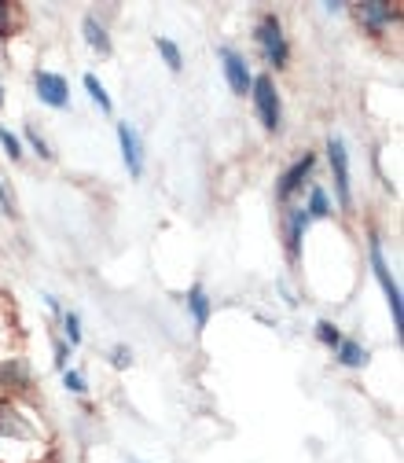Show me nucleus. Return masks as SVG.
Segmentation results:
<instances>
[{
    "mask_svg": "<svg viewBox=\"0 0 404 463\" xmlns=\"http://www.w3.org/2000/svg\"><path fill=\"white\" fill-rule=\"evenodd\" d=\"M81 33H85V41H89V48L92 52H99V55H110V33L89 15L85 23H81Z\"/></svg>",
    "mask_w": 404,
    "mask_h": 463,
    "instance_id": "4468645a",
    "label": "nucleus"
},
{
    "mask_svg": "<svg viewBox=\"0 0 404 463\" xmlns=\"http://www.w3.org/2000/svg\"><path fill=\"white\" fill-rule=\"evenodd\" d=\"M313 165H316V155H309V151H305V155H302V158H298V162H295V165L279 177L276 195H279V199H291V195H295V192L313 177Z\"/></svg>",
    "mask_w": 404,
    "mask_h": 463,
    "instance_id": "0eeeda50",
    "label": "nucleus"
},
{
    "mask_svg": "<svg viewBox=\"0 0 404 463\" xmlns=\"http://www.w3.org/2000/svg\"><path fill=\"white\" fill-rule=\"evenodd\" d=\"M0 213H5V217H15V203H12L8 188H5V181H0Z\"/></svg>",
    "mask_w": 404,
    "mask_h": 463,
    "instance_id": "b1692460",
    "label": "nucleus"
},
{
    "mask_svg": "<svg viewBox=\"0 0 404 463\" xmlns=\"http://www.w3.org/2000/svg\"><path fill=\"white\" fill-rule=\"evenodd\" d=\"M63 386H67V390H74V393H85V390H89V383H85L78 372H70V368L63 372Z\"/></svg>",
    "mask_w": 404,
    "mask_h": 463,
    "instance_id": "5701e85b",
    "label": "nucleus"
},
{
    "mask_svg": "<svg viewBox=\"0 0 404 463\" xmlns=\"http://www.w3.org/2000/svg\"><path fill=\"white\" fill-rule=\"evenodd\" d=\"M334 357H338V364H345V368H364V364H368L364 345L353 342V338H342V342H338V350H334Z\"/></svg>",
    "mask_w": 404,
    "mask_h": 463,
    "instance_id": "f8f14e48",
    "label": "nucleus"
},
{
    "mask_svg": "<svg viewBox=\"0 0 404 463\" xmlns=\"http://www.w3.org/2000/svg\"><path fill=\"white\" fill-rule=\"evenodd\" d=\"M371 269H375V276H379V283H382V295H386V302H390V309H393V327H397V335H400V331H404V302H400L397 279H393L390 269H386V258H382L379 240H371Z\"/></svg>",
    "mask_w": 404,
    "mask_h": 463,
    "instance_id": "7ed1b4c3",
    "label": "nucleus"
},
{
    "mask_svg": "<svg viewBox=\"0 0 404 463\" xmlns=\"http://www.w3.org/2000/svg\"><path fill=\"white\" fill-rule=\"evenodd\" d=\"M250 96H254V110H258L261 126H265L268 133H276V129H279V122H283V110H279V92H276V81H272L268 74L254 78V81H250Z\"/></svg>",
    "mask_w": 404,
    "mask_h": 463,
    "instance_id": "f257e3e1",
    "label": "nucleus"
},
{
    "mask_svg": "<svg viewBox=\"0 0 404 463\" xmlns=\"http://www.w3.org/2000/svg\"><path fill=\"white\" fill-rule=\"evenodd\" d=\"M63 327H67V345H81V320H78V313H67Z\"/></svg>",
    "mask_w": 404,
    "mask_h": 463,
    "instance_id": "412c9836",
    "label": "nucleus"
},
{
    "mask_svg": "<svg viewBox=\"0 0 404 463\" xmlns=\"http://www.w3.org/2000/svg\"><path fill=\"white\" fill-rule=\"evenodd\" d=\"M55 368L67 372V342H55Z\"/></svg>",
    "mask_w": 404,
    "mask_h": 463,
    "instance_id": "bb28decb",
    "label": "nucleus"
},
{
    "mask_svg": "<svg viewBox=\"0 0 404 463\" xmlns=\"http://www.w3.org/2000/svg\"><path fill=\"white\" fill-rule=\"evenodd\" d=\"M305 213H309V221H313V217H327V213H331V199H327V192H324V188H313V192H309V206H305Z\"/></svg>",
    "mask_w": 404,
    "mask_h": 463,
    "instance_id": "f3484780",
    "label": "nucleus"
},
{
    "mask_svg": "<svg viewBox=\"0 0 404 463\" xmlns=\"http://www.w3.org/2000/svg\"><path fill=\"white\" fill-rule=\"evenodd\" d=\"M0 147H5V155H8L12 162H19V158H23V140H19L8 126H0Z\"/></svg>",
    "mask_w": 404,
    "mask_h": 463,
    "instance_id": "a211bd4d",
    "label": "nucleus"
},
{
    "mask_svg": "<svg viewBox=\"0 0 404 463\" xmlns=\"http://www.w3.org/2000/svg\"><path fill=\"white\" fill-rule=\"evenodd\" d=\"M316 338L327 345V350H338V342H342V331L331 324V320H320L316 324Z\"/></svg>",
    "mask_w": 404,
    "mask_h": 463,
    "instance_id": "6ab92c4d",
    "label": "nucleus"
},
{
    "mask_svg": "<svg viewBox=\"0 0 404 463\" xmlns=\"http://www.w3.org/2000/svg\"><path fill=\"white\" fill-rule=\"evenodd\" d=\"M81 81H85V92H89V99H92V103H96L103 114H110V110H114V103H110V92L99 85V78H96V74H85Z\"/></svg>",
    "mask_w": 404,
    "mask_h": 463,
    "instance_id": "2eb2a0df",
    "label": "nucleus"
},
{
    "mask_svg": "<svg viewBox=\"0 0 404 463\" xmlns=\"http://www.w3.org/2000/svg\"><path fill=\"white\" fill-rule=\"evenodd\" d=\"M33 89H37L41 103H48V107H55V110H63V107L70 103V85H67V78H60L55 71H37Z\"/></svg>",
    "mask_w": 404,
    "mask_h": 463,
    "instance_id": "423d86ee",
    "label": "nucleus"
},
{
    "mask_svg": "<svg viewBox=\"0 0 404 463\" xmlns=\"http://www.w3.org/2000/svg\"><path fill=\"white\" fill-rule=\"evenodd\" d=\"M12 33V19H8V5L0 0V37H8Z\"/></svg>",
    "mask_w": 404,
    "mask_h": 463,
    "instance_id": "a878e982",
    "label": "nucleus"
},
{
    "mask_svg": "<svg viewBox=\"0 0 404 463\" xmlns=\"http://www.w3.org/2000/svg\"><path fill=\"white\" fill-rule=\"evenodd\" d=\"M0 438H33V427L23 420L15 404L0 401Z\"/></svg>",
    "mask_w": 404,
    "mask_h": 463,
    "instance_id": "1a4fd4ad",
    "label": "nucleus"
},
{
    "mask_svg": "<svg viewBox=\"0 0 404 463\" xmlns=\"http://www.w3.org/2000/svg\"><path fill=\"white\" fill-rule=\"evenodd\" d=\"M158 55L165 60V67H169L173 74H181V67H184V60H181V48L173 44L169 37H158Z\"/></svg>",
    "mask_w": 404,
    "mask_h": 463,
    "instance_id": "dca6fc26",
    "label": "nucleus"
},
{
    "mask_svg": "<svg viewBox=\"0 0 404 463\" xmlns=\"http://www.w3.org/2000/svg\"><path fill=\"white\" fill-rule=\"evenodd\" d=\"M118 147H122V162L129 165V173L140 177L144 173V144H140V137L129 122H118Z\"/></svg>",
    "mask_w": 404,
    "mask_h": 463,
    "instance_id": "6e6552de",
    "label": "nucleus"
},
{
    "mask_svg": "<svg viewBox=\"0 0 404 463\" xmlns=\"http://www.w3.org/2000/svg\"><path fill=\"white\" fill-rule=\"evenodd\" d=\"M217 55H221V67H224V78H228V85H232V92L236 96H247L250 92V67H247V55H240L236 48H217Z\"/></svg>",
    "mask_w": 404,
    "mask_h": 463,
    "instance_id": "39448f33",
    "label": "nucleus"
},
{
    "mask_svg": "<svg viewBox=\"0 0 404 463\" xmlns=\"http://www.w3.org/2000/svg\"><path fill=\"white\" fill-rule=\"evenodd\" d=\"M188 309H192V317H195V324H199V327H206V324H210L213 306H210V295H206V287H202V283H195L192 291H188Z\"/></svg>",
    "mask_w": 404,
    "mask_h": 463,
    "instance_id": "9b49d317",
    "label": "nucleus"
},
{
    "mask_svg": "<svg viewBox=\"0 0 404 463\" xmlns=\"http://www.w3.org/2000/svg\"><path fill=\"white\" fill-rule=\"evenodd\" d=\"M110 361L118 364V368H126L133 357H129V350H126V345H114V350H110Z\"/></svg>",
    "mask_w": 404,
    "mask_h": 463,
    "instance_id": "393cba45",
    "label": "nucleus"
},
{
    "mask_svg": "<svg viewBox=\"0 0 404 463\" xmlns=\"http://www.w3.org/2000/svg\"><path fill=\"white\" fill-rule=\"evenodd\" d=\"M0 379H5V383H12V386H26L30 383V375H26V364H5V368H0Z\"/></svg>",
    "mask_w": 404,
    "mask_h": 463,
    "instance_id": "aec40b11",
    "label": "nucleus"
},
{
    "mask_svg": "<svg viewBox=\"0 0 404 463\" xmlns=\"http://www.w3.org/2000/svg\"><path fill=\"white\" fill-rule=\"evenodd\" d=\"M0 107H5V89H0Z\"/></svg>",
    "mask_w": 404,
    "mask_h": 463,
    "instance_id": "cd10ccee",
    "label": "nucleus"
},
{
    "mask_svg": "<svg viewBox=\"0 0 404 463\" xmlns=\"http://www.w3.org/2000/svg\"><path fill=\"white\" fill-rule=\"evenodd\" d=\"M327 162H331V177H334L338 206H342V210H350V206H353V195H350V155H345L342 137H327Z\"/></svg>",
    "mask_w": 404,
    "mask_h": 463,
    "instance_id": "f03ea898",
    "label": "nucleus"
},
{
    "mask_svg": "<svg viewBox=\"0 0 404 463\" xmlns=\"http://www.w3.org/2000/svg\"><path fill=\"white\" fill-rule=\"evenodd\" d=\"M357 15H361V23H368V26H390V23L397 19V12H393L390 5H375V0H368V5H357Z\"/></svg>",
    "mask_w": 404,
    "mask_h": 463,
    "instance_id": "ddd939ff",
    "label": "nucleus"
},
{
    "mask_svg": "<svg viewBox=\"0 0 404 463\" xmlns=\"http://www.w3.org/2000/svg\"><path fill=\"white\" fill-rule=\"evenodd\" d=\"M26 140L33 144V151H37L41 158H52V151H48V144H44V137H41V133H37L33 126H26Z\"/></svg>",
    "mask_w": 404,
    "mask_h": 463,
    "instance_id": "4be33fe9",
    "label": "nucleus"
},
{
    "mask_svg": "<svg viewBox=\"0 0 404 463\" xmlns=\"http://www.w3.org/2000/svg\"><path fill=\"white\" fill-rule=\"evenodd\" d=\"M254 37H258V44H261V55H265L272 67H283V63H287V37H283V26H279L276 15H265V19L258 23Z\"/></svg>",
    "mask_w": 404,
    "mask_h": 463,
    "instance_id": "20e7f679",
    "label": "nucleus"
},
{
    "mask_svg": "<svg viewBox=\"0 0 404 463\" xmlns=\"http://www.w3.org/2000/svg\"><path fill=\"white\" fill-rule=\"evenodd\" d=\"M305 228H309V213H305V206L287 213V250H291V261H298V254H302V236H305Z\"/></svg>",
    "mask_w": 404,
    "mask_h": 463,
    "instance_id": "9d476101",
    "label": "nucleus"
}]
</instances>
